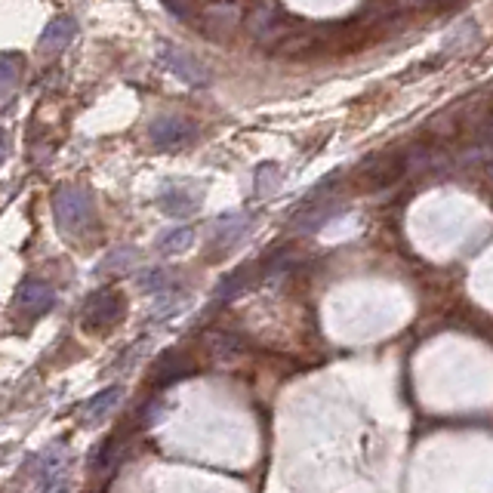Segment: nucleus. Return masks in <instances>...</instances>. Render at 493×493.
<instances>
[{
	"mask_svg": "<svg viewBox=\"0 0 493 493\" xmlns=\"http://www.w3.org/2000/svg\"><path fill=\"white\" fill-rule=\"evenodd\" d=\"M53 213H56V229L65 238H81L93 225V198L86 189L77 185H62L53 198Z\"/></svg>",
	"mask_w": 493,
	"mask_h": 493,
	"instance_id": "f257e3e1",
	"label": "nucleus"
},
{
	"mask_svg": "<svg viewBox=\"0 0 493 493\" xmlns=\"http://www.w3.org/2000/svg\"><path fill=\"white\" fill-rule=\"evenodd\" d=\"M158 62H161V69L166 71V75L179 77V81L189 84V86H206L210 84V71H206V65L198 56L185 53L182 46H176V44L164 41L161 46H158Z\"/></svg>",
	"mask_w": 493,
	"mask_h": 493,
	"instance_id": "f03ea898",
	"label": "nucleus"
},
{
	"mask_svg": "<svg viewBox=\"0 0 493 493\" xmlns=\"http://www.w3.org/2000/svg\"><path fill=\"white\" fill-rule=\"evenodd\" d=\"M198 136L195 121L182 115H164L149 126V139L158 149H179V145H189Z\"/></svg>",
	"mask_w": 493,
	"mask_h": 493,
	"instance_id": "7ed1b4c3",
	"label": "nucleus"
},
{
	"mask_svg": "<svg viewBox=\"0 0 493 493\" xmlns=\"http://www.w3.org/2000/svg\"><path fill=\"white\" fill-rule=\"evenodd\" d=\"M124 315V296L115 290H99L86 299L84 305V324L90 330H102L117 324V318Z\"/></svg>",
	"mask_w": 493,
	"mask_h": 493,
	"instance_id": "20e7f679",
	"label": "nucleus"
},
{
	"mask_svg": "<svg viewBox=\"0 0 493 493\" xmlns=\"http://www.w3.org/2000/svg\"><path fill=\"white\" fill-rule=\"evenodd\" d=\"M250 35L259 44H275V41H287L293 31L284 25L281 12L275 6H256L250 16Z\"/></svg>",
	"mask_w": 493,
	"mask_h": 493,
	"instance_id": "39448f33",
	"label": "nucleus"
},
{
	"mask_svg": "<svg viewBox=\"0 0 493 493\" xmlns=\"http://www.w3.org/2000/svg\"><path fill=\"white\" fill-rule=\"evenodd\" d=\"M53 303H56V290H53L46 281H37V278H28L16 293V305L28 318H41L44 311L53 309Z\"/></svg>",
	"mask_w": 493,
	"mask_h": 493,
	"instance_id": "423d86ee",
	"label": "nucleus"
},
{
	"mask_svg": "<svg viewBox=\"0 0 493 493\" xmlns=\"http://www.w3.org/2000/svg\"><path fill=\"white\" fill-rule=\"evenodd\" d=\"M201 201L204 195L195 185H166L161 198H158V204H161L166 216H191V213L201 210Z\"/></svg>",
	"mask_w": 493,
	"mask_h": 493,
	"instance_id": "0eeeda50",
	"label": "nucleus"
},
{
	"mask_svg": "<svg viewBox=\"0 0 493 493\" xmlns=\"http://www.w3.org/2000/svg\"><path fill=\"white\" fill-rule=\"evenodd\" d=\"M77 37V19L75 16H56L50 19V25L41 31V53H50V56H56V53L69 50L71 44H75Z\"/></svg>",
	"mask_w": 493,
	"mask_h": 493,
	"instance_id": "6e6552de",
	"label": "nucleus"
},
{
	"mask_svg": "<svg viewBox=\"0 0 493 493\" xmlns=\"http://www.w3.org/2000/svg\"><path fill=\"white\" fill-rule=\"evenodd\" d=\"M246 229H250V216L246 213H225L213 225V241H216V246H222V250L225 246H235L246 235Z\"/></svg>",
	"mask_w": 493,
	"mask_h": 493,
	"instance_id": "1a4fd4ad",
	"label": "nucleus"
},
{
	"mask_svg": "<svg viewBox=\"0 0 493 493\" xmlns=\"http://www.w3.org/2000/svg\"><path fill=\"white\" fill-rule=\"evenodd\" d=\"M238 19H241V6L229 4V0H222V4H210L204 10V22L213 35H229V31L238 25Z\"/></svg>",
	"mask_w": 493,
	"mask_h": 493,
	"instance_id": "9d476101",
	"label": "nucleus"
},
{
	"mask_svg": "<svg viewBox=\"0 0 493 493\" xmlns=\"http://www.w3.org/2000/svg\"><path fill=\"white\" fill-rule=\"evenodd\" d=\"M253 275H256L253 263H250V265H241L238 271H231L229 278H222V281H219L216 296H219V299H235V296H241V293L253 284Z\"/></svg>",
	"mask_w": 493,
	"mask_h": 493,
	"instance_id": "9b49d317",
	"label": "nucleus"
},
{
	"mask_svg": "<svg viewBox=\"0 0 493 493\" xmlns=\"http://www.w3.org/2000/svg\"><path fill=\"white\" fill-rule=\"evenodd\" d=\"M191 244H195V229H191V225H179V229L164 231L161 241H158V250H161L164 256H176V253L189 250Z\"/></svg>",
	"mask_w": 493,
	"mask_h": 493,
	"instance_id": "f8f14e48",
	"label": "nucleus"
},
{
	"mask_svg": "<svg viewBox=\"0 0 493 493\" xmlns=\"http://www.w3.org/2000/svg\"><path fill=\"white\" fill-rule=\"evenodd\" d=\"M117 398H121V385H111V389L99 392V395L84 408V419L86 423H99V419H105L111 410H115Z\"/></svg>",
	"mask_w": 493,
	"mask_h": 493,
	"instance_id": "ddd939ff",
	"label": "nucleus"
},
{
	"mask_svg": "<svg viewBox=\"0 0 493 493\" xmlns=\"http://www.w3.org/2000/svg\"><path fill=\"white\" fill-rule=\"evenodd\" d=\"M189 373V361H185L182 355H164L161 361H158V368H155V383L158 385H170L173 379H179V376H185Z\"/></svg>",
	"mask_w": 493,
	"mask_h": 493,
	"instance_id": "4468645a",
	"label": "nucleus"
},
{
	"mask_svg": "<svg viewBox=\"0 0 493 493\" xmlns=\"http://www.w3.org/2000/svg\"><path fill=\"white\" fill-rule=\"evenodd\" d=\"M19 75H22V56H16V53H0V96L16 86Z\"/></svg>",
	"mask_w": 493,
	"mask_h": 493,
	"instance_id": "2eb2a0df",
	"label": "nucleus"
},
{
	"mask_svg": "<svg viewBox=\"0 0 493 493\" xmlns=\"http://www.w3.org/2000/svg\"><path fill=\"white\" fill-rule=\"evenodd\" d=\"M333 210H336V204H327V201H324L321 206H315V210L303 213V216H299V222H296V229H299V231H315L318 225L327 222Z\"/></svg>",
	"mask_w": 493,
	"mask_h": 493,
	"instance_id": "dca6fc26",
	"label": "nucleus"
},
{
	"mask_svg": "<svg viewBox=\"0 0 493 493\" xmlns=\"http://www.w3.org/2000/svg\"><path fill=\"white\" fill-rule=\"evenodd\" d=\"M278 185H281V173L275 164H263L256 170V191L259 195H275Z\"/></svg>",
	"mask_w": 493,
	"mask_h": 493,
	"instance_id": "f3484780",
	"label": "nucleus"
},
{
	"mask_svg": "<svg viewBox=\"0 0 493 493\" xmlns=\"http://www.w3.org/2000/svg\"><path fill=\"white\" fill-rule=\"evenodd\" d=\"M139 287L145 293H164V290H170V275L161 269L142 271V275H139Z\"/></svg>",
	"mask_w": 493,
	"mask_h": 493,
	"instance_id": "a211bd4d",
	"label": "nucleus"
},
{
	"mask_svg": "<svg viewBox=\"0 0 493 493\" xmlns=\"http://www.w3.org/2000/svg\"><path fill=\"white\" fill-rule=\"evenodd\" d=\"M115 457H117V444H115V441H105L102 448H99L96 459H93V469H96V472L111 469V463H115Z\"/></svg>",
	"mask_w": 493,
	"mask_h": 493,
	"instance_id": "6ab92c4d",
	"label": "nucleus"
},
{
	"mask_svg": "<svg viewBox=\"0 0 493 493\" xmlns=\"http://www.w3.org/2000/svg\"><path fill=\"white\" fill-rule=\"evenodd\" d=\"M133 256H136L133 250H115L102 265H99V271H121V269H126V263H130Z\"/></svg>",
	"mask_w": 493,
	"mask_h": 493,
	"instance_id": "aec40b11",
	"label": "nucleus"
},
{
	"mask_svg": "<svg viewBox=\"0 0 493 493\" xmlns=\"http://www.w3.org/2000/svg\"><path fill=\"white\" fill-rule=\"evenodd\" d=\"M164 6H166V10H170V12H176L179 19H189V12H185V6H182V4H176V0H164Z\"/></svg>",
	"mask_w": 493,
	"mask_h": 493,
	"instance_id": "412c9836",
	"label": "nucleus"
},
{
	"mask_svg": "<svg viewBox=\"0 0 493 493\" xmlns=\"http://www.w3.org/2000/svg\"><path fill=\"white\" fill-rule=\"evenodd\" d=\"M6 155H10V139H6V133L0 130V164L6 161Z\"/></svg>",
	"mask_w": 493,
	"mask_h": 493,
	"instance_id": "4be33fe9",
	"label": "nucleus"
}]
</instances>
